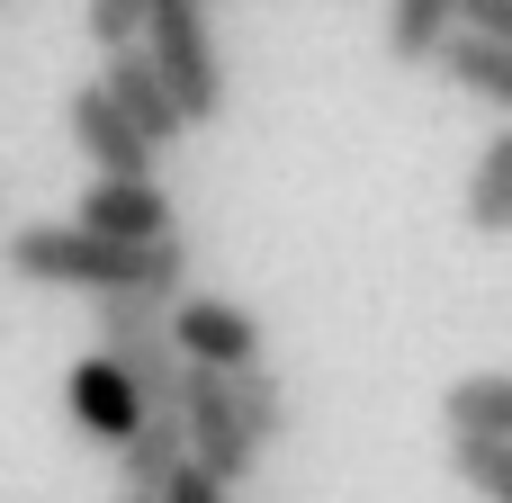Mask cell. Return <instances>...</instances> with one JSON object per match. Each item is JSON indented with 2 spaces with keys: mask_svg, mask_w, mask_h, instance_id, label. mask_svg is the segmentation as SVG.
<instances>
[{
  "mask_svg": "<svg viewBox=\"0 0 512 503\" xmlns=\"http://www.w3.org/2000/svg\"><path fill=\"white\" fill-rule=\"evenodd\" d=\"M9 279L27 288H90V297H162L180 306L189 288V243H108L90 225H18L9 234Z\"/></svg>",
  "mask_w": 512,
  "mask_h": 503,
  "instance_id": "1",
  "label": "cell"
},
{
  "mask_svg": "<svg viewBox=\"0 0 512 503\" xmlns=\"http://www.w3.org/2000/svg\"><path fill=\"white\" fill-rule=\"evenodd\" d=\"M99 351L126 369V387L144 396V423H180L189 396V360L171 342V306L162 297H99Z\"/></svg>",
  "mask_w": 512,
  "mask_h": 503,
  "instance_id": "2",
  "label": "cell"
},
{
  "mask_svg": "<svg viewBox=\"0 0 512 503\" xmlns=\"http://www.w3.org/2000/svg\"><path fill=\"white\" fill-rule=\"evenodd\" d=\"M144 54H153V72L171 81V99H180L189 126H216V117H225V54H216L207 0H153Z\"/></svg>",
  "mask_w": 512,
  "mask_h": 503,
  "instance_id": "3",
  "label": "cell"
},
{
  "mask_svg": "<svg viewBox=\"0 0 512 503\" xmlns=\"http://www.w3.org/2000/svg\"><path fill=\"white\" fill-rule=\"evenodd\" d=\"M180 432H189V459H198L216 486H243V477L261 468V441L243 432V414H234V387H225L216 369H189V396H180Z\"/></svg>",
  "mask_w": 512,
  "mask_h": 503,
  "instance_id": "4",
  "label": "cell"
},
{
  "mask_svg": "<svg viewBox=\"0 0 512 503\" xmlns=\"http://www.w3.org/2000/svg\"><path fill=\"white\" fill-rule=\"evenodd\" d=\"M63 414H72V432L99 441V450H126V441L144 432V396L126 387V369H117L108 351L72 360V378H63Z\"/></svg>",
  "mask_w": 512,
  "mask_h": 503,
  "instance_id": "5",
  "label": "cell"
},
{
  "mask_svg": "<svg viewBox=\"0 0 512 503\" xmlns=\"http://www.w3.org/2000/svg\"><path fill=\"white\" fill-rule=\"evenodd\" d=\"M63 126H72V144L90 153V171H99V180H153V171H162V153L126 126V108H117L99 81H81V90H72Z\"/></svg>",
  "mask_w": 512,
  "mask_h": 503,
  "instance_id": "6",
  "label": "cell"
},
{
  "mask_svg": "<svg viewBox=\"0 0 512 503\" xmlns=\"http://www.w3.org/2000/svg\"><path fill=\"white\" fill-rule=\"evenodd\" d=\"M171 342H180L189 369H216V378H234V369L261 360V324L234 297H180L171 306Z\"/></svg>",
  "mask_w": 512,
  "mask_h": 503,
  "instance_id": "7",
  "label": "cell"
},
{
  "mask_svg": "<svg viewBox=\"0 0 512 503\" xmlns=\"http://www.w3.org/2000/svg\"><path fill=\"white\" fill-rule=\"evenodd\" d=\"M99 90H108V99L126 108V126H135V135H144L153 153H171V144L189 135V117H180V99H171V81L153 72V54H144V45L108 54V63H99Z\"/></svg>",
  "mask_w": 512,
  "mask_h": 503,
  "instance_id": "8",
  "label": "cell"
},
{
  "mask_svg": "<svg viewBox=\"0 0 512 503\" xmlns=\"http://www.w3.org/2000/svg\"><path fill=\"white\" fill-rule=\"evenodd\" d=\"M72 225H90V234H108V243H171V234H180L162 180H90L81 207H72Z\"/></svg>",
  "mask_w": 512,
  "mask_h": 503,
  "instance_id": "9",
  "label": "cell"
},
{
  "mask_svg": "<svg viewBox=\"0 0 512 503\" xmlns=\"http://www.w3.org/2000/svg\"><path fill=\"white\" fill-rule=\"evenodd\" d=\"M441 81L450 90H468V99H486V108H504V126H512V45H495V36H450L441 45Z\"/></svg>",
  "mask_w": 512,
  "mask_h": 503,
  "instance_id": "10",
  "label": "cell"
},
{
  "mask_svg": "<svg viewBox=\"0 0 512 503\" xmlns=\"http://www.w3.org/2000/svg\"><path fill=\"white\" fill-rule=\"evenodd\" d=\"M441 423H450V441H512V369L459 378L441 396Z\"/></svg>",
  "mask_w": 512,
  "mask_h": 503,
  "instance_id": "11",
  "label": "cell"
},
{
  "mask_svg": "<svg viewBox=\"0 0 512 503\" xmlns=\"http://www.w3.org/2000/svg\"><path fill=\"white\" fill-rule=\"evenodd\" d=\"M468 27V0H387V54L396 63H441V45Z\"/></svg>",
  "mask_w": 512,
  "mask_h": 503,
  "instance_id": "12",
  "label": "cell"
},
{
  "mask_svg": "<svg viewBox=\"0 0 512 503\" xmlns=\"http://www.w3.org/2000/svg\"><path fill=\"white\" fill-rule=\"evenodd\" d=\"M468 225H477L486 243L512 234V126L486 135V153H477V171H468Z\"/></svg>",
  "mask_w": 512,
  "mask_h": 503,
  "instance_id": "13",
  "label": "cell"
},
{
  "mask_svg": "<svg viewBox=\"0 0 512 503\" xmlns=\"http://www.w3.org/2000/svg\"><path fill=\"white\" fill-rule=\"evenodd\" d=\"M180 468H189V432H180V423H144V432L117 450V477H126V495H162Z\"/></svg>",
  "mask_w": 512,
  "mask_h": 503,
  "instance_id": "14",
  "label": "cell"
},
{
  "mask_svg": "<svg viewBox=\"0 0 512 503\" xmlns=\"http://www.w3.org/2000/svg\"><path fill=\"white\" fill-rule=\"evenodd\" d=\"M225 387H234V414H243V432L270 450V441L288 432V387H279V369H270V360H252V369H234Z\"/></svg>",
  "mask_w": 512,
  "mask_h": 503,
  "instance_id": "15",
  "label": "cell"
},
{
  "mask_svg": "<svg viewBox=\"0 0 512 503\" xmlns=\"http://www.w3.org/2000/svg\"><path fill=\"white\" fill-rule=\"evenodd\" d=\"M450 468H459L468 495L512 503V441H450Z\"/></svg>",
  "mask_w": 512,
  "mask_h": 503,
  "instance_id": "16",
  "label": "cell"
},
{
  "mask_svg": "<svg viewBox=\"0 0 512 503\" xmlns=\"http://www.w3.org/2000/svg\"><path fill=\"white\" fill-rule=\"evenodd\" d=\"M144 18H153V0H90V45H99V54L144 45Z\"/></svg>",
  "mask_w": 512,
  "mask_h": 503,
  "instance_id": "17",
  "label": "cell"
},
{
  "mask_svg": "<svg viewBox=\"0 0 512 503\" xmlns=\"http://www.w3.org/2000/svg\"><path fill=\"white\" fill-rule=\"evenodd\" d=\"M153 503H234V486H216V477H207V468L189 459V468H180V477H171V486H162Z\"/></svg>",
  "mask_w": 512,
  "mask_h": 503,
  "instance_id": "18",
  "label": "cell"
},
{
  "mask_svg": "<svg viewBox=\"0 0 512 503\" xmlns=\"http://www.w3.org/2000/svg\"><path fill=\"white\" fill-rule=\"evenodd\" d=\"M468 36H495V45H512V0H468Z\"/></svg>",
  "mask_w": 512,
  "mask_h": 503,
  "instance_id": "19",
  "label": "cell"
},
{
  "mask_svg": "<svg viewBox=\"0 0 512 503\" xmlns=\"http://www.w3.org/2000/svg\"><path fill=\"white\" fill-rule=\"evenodd\" d=\"M117 503H153V495H117Z\"/></svg>",
  "mask_w": 512,
  "mask_h": 503,
  "instance_id": "20",
  "label": "cell"
}]
</instances>
